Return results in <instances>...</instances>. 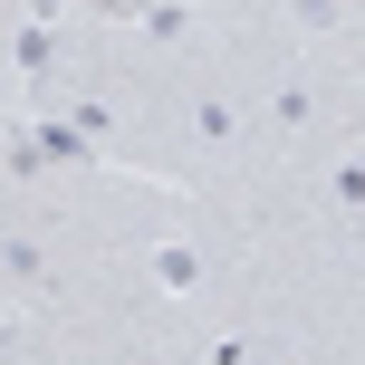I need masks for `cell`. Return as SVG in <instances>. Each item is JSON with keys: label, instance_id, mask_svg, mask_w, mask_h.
Listing matches in <instances>:
<instances>
[{"label": "cell", "instance_id": "1", "mask_svg": "<svg viewBox=\"0 0 365 365\" xmlns=\"http://www.w3.org/2000/svg\"><path fill=\"white\" fill-rule=\"evenodd\" d=\"M10 68H19V77H29V87H38V77H48V68H58V38H48V19H29V29H19V38H10Z\"/></svg>", "mask_w": 365, "mask_h": 365}, {"label": "cell", "instance_id": "2", "mask_svg": "<svg viewBox=\"0 0 365 365\" xmlns=\"http://www.w3.org/2000/svg\"><path fill=\"white\" fill-rule=\"evenodd\" d=\"M154 279H164L173 298H182V289H202V250H192V240H154Z\"/></svg>", "mask_w": 365, "mask_h": 365}, {"label": "cell", "instance_id": "3", "mask_svg": "<svg viewBox=\"0 0 365 365\" xmlns=\"http://www.w3.org/2000/svg\"><path fill=\"white\" fill-rule=\"evenodd\" d=\"M192 125H202V145H240V106H221V96L192 106Z\"/></svg>", "mask_w": 365, "mask_h": 365}, {"label": "cell", "instance_id": "4", "mask_svg": "<svg viewBox=\"0 0 365 365\" xmlns=\"http://www.w3.org/2000/svg\"><path fill=\"white\" fill-rule=\"evenodd\" d=\"M289 19H298L308 38H336V19H346V10H336V0H289Z\"/></svg>", "mask_w": 365, "mask_h": 365}, {"label": "cell", "instance_id": "5", "mask_svg": "<svg viewBox=\"0 0 365 365\" xmlns=\"http://www.w3.org/2000/svg\"><path fill=\"white\" fill-rule=\"evenodd\" d=\"M269 115H279V125H308V115H317V96H308V87H279V106H269Z\"/></svg>", "mask_w": 365, "mask_h": 365}]
</instances>
